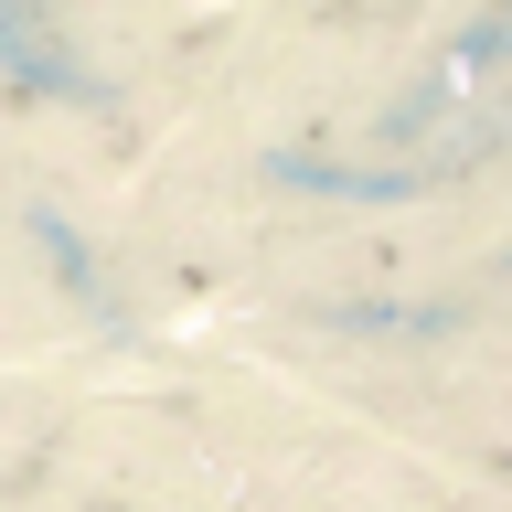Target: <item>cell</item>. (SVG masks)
<instances>
[{
	"label": "cell",
	"instance_id": "cell-4",
	"mask_svg": "<svg viewBox=\"0 0 512 512\" xmlns=\"http://www.w3.org/2000/svg\"><path fill=\"white\" fill-rule=\"evenodd\" d=\"M331 331H459V310H331Z\"/></svg>",
	"mask_w": 512,
	"mask_h": 512
},
{
	"label": "cell",
	"instance_id": "cell-2",
	"mask_svg": "<svg viewBox=\"0 0 512 512\" xmlns=\"http://www.w3.org/2000/svg\"><path fill=\"white\" fill-rule=\"evenodd\" d=\"M480 64H502V22H470V32H459V54H448V75H438V86H416L406 107L384 118V139H416V128H427V118L448 107V96H459V86L480 75Z\"/></svg>",
	"mask_w": 512,
	"mask_h": 512
},
{
	"label": "cell",
	"instance_id": "cell-1",
	"mask_svg": "<svg viewBox=\"0 0 512 512\" xmlns=\"http://www.w3.org/2000/svg\"><path fill=\"white\" fill-rule=\"evenodd\" d=\"M502 150V118H480L470 139L448 160H427V171H342V160H310V150H267V171L278 182H299V192H342V203H416V192H438V182H459L470 160H491Z\"/></svg>",
	"mask_w": 512,
	"mask_h": 512
},
{
	"label": "cell",
	"instance_id": "cell-3",
	"mask_svg": "<svg viewBox=\"0 0 512 512\" xmlns=\"http://www.w3.org/2000/svg\"><path fill=\"white\" fill-rule=\"evenodd\" d=\"M32 246L54 256V278L75 288V299H86V320H96V331H118V299H107V278H96V256L75 246V224H64L54 203H32Z\"/></svg>",
	"mask_w": 512,
	"mask_h": 512
}]
</instances>
